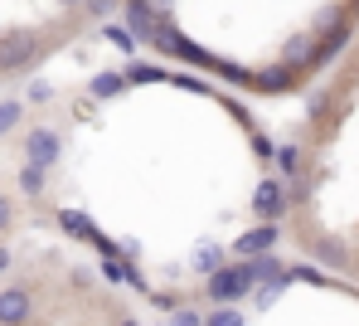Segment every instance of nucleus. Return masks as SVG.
<instances>
[{
	"mask_svg": "<svg viewBox=\"0 0 359 326\" xmlns=\"http://www.w3.org/2000/svg\"><path fill=\"white\" fill-rule=\"evenodd\" d=\"M10 224H15V204H10V200L0 195V234H5V229H10Z\"/></svg>",
	"mask_w": 359,
	"mask_h": 326,
	"instance_id": "obj_19",
	"label": "nucleus"
},
{
	"mask_svg": "<svg viewBox=\"0 0 359 326\" xmlns=\"http://www.w3.org/2000/svg\"><path fill=\"white\" fill-rule=\"evenodd\" d=\"M39 34H5L0 39V73H20V68H29L39 59Z\"/></svg>",
	"mask_w": 359,
	"mask_h": 326,
	"instance_id": "obj_2",
	"label": "nucleus"
},
{
	"mask_svg": "<svg viewBox=\"0 0 359 326\" xmlns=\"http://www.w3.org/2000/svg\"><path fill=\"white\" fill-rule=\"evenodd\" d=\"M277 161H282V171L292 176V171L301 166V161H297V146H282V151H277Z\"/></svg>",
	"mask_w": 359,
	"mask_h": 326,
	"instance_id": "obj_18",
	"label": "nucleus"
},
{
	"mask_svg": "<svg viewBox=\"0 0 359 326\" xmlns=\"http://www.w3.org/2000/svg\"><path fill=\"white\" fill-rule=\"evenodd\" d=\"M20 190H25V195H39V190H44V166H25V171H20Z\"/></svg>",
	"mask_w": 359,
	"mask_h": 326,
	"instance_id": "obj_10",
	"label": "nucleus"
},
{
	"mask_svg": "<svg viewBox=\"0 0 359 326\" xmlns=\"http://www.w3.org/2000/svg\"><path fill=\"white\" fill-rule=\"evenodd\" d=\"M194 268H199V273H214V268H219V249H199V254H194Z\"/></svg>",
	"mask_w": 359,
	"mask_h": 326,
	"instance_id": "obj_17",
	"label": "nucleus"
},
{
	"mask_svg": "<svg viewBox=\"0 0 359 326\" xmlns=\"http://www.w3.org/2000/svg\"><path fill=\"white\" fill-rule=\"evenodd\" d=\"M257 287V273H252V263H233V268H214L209 273V282H204V292L214 297V302H238Z\"/></svg>",
	"mask_w": 359,
	"mask_h": 326,
	"instance_id": "obj_1",
	"label": "nucleus"
},
{
	"mask_svg": "<svg viewBox=\"0 0 359 326\" xmlns=\"http://www.w3.org/2000/svg\"><path fill=\"white\" fill-rule=\"evenodd\" d=\"M34 317V292L29 287H0V326H25Z\"/></svg>",
	"mask_w": 359,
	"mask_h": 326,
	"instance_id": "obj_3",
	"label": "nucleus"
},
{
	"mask_svg": "<svg viewBox=\"0 0 359 326\" xmlns=\"http://www.w3.org/2000/svg\"><path fill=\"white\" fill-rule=\"evenodd\" d=\"M59 151H63V141H59V131H44V127H34L29 136H25V161L29 166H54L59 161Z\"/></svg>",
	"mask_w": 359,
	"mask_h": 326,
	"instance_id": "obj_4",
	"label": "nucleus"
},
{
	"mask_svg": "<svg viewBox=\"0 0 359 326\" xmlns=\"http://www.w3.org/2000/svg\"><path fill=\"white\" fill-rule=\"evenodd\" d=\"M156 78L165 83V68H151V64H131L126 68V83H156Z\"/></svg>",
	"mask_w": 359,
	"mask_h": 326,
	"instance_id": "obj_11",
	"label": "nucleus"
},
{
	"mask_svg": "<svg viewBox=\"0 0 359 326\" xmlns=\"http://www.w3.org/2000/svg\"><path fill=\"white\" fill-rule=\"evenodd\" d=\"M121 5H126V0H83V10H88V15H97V20H107L112 10H121Z\"/></svg>",
	"mask_w": 359,
	"mask_h": 326,
	"instance_id": "obj_16",
	"label": "nucleus"
},
{
	"mask_svg": "<svg viewBox=\"0 0 359 326\" xmlns=\"http://www.w3.org/2000/svg\"><path fill=\"white\" fill-rule=\"evenodd\" d=\"M252 88L257 93H287L292 88V68H262V73H252Z\"/></svg>",
	"mask_w": 359,
	"mask_h": 326,
	"instance_id": "obj_8",
	"label": "nucleus"
},
{
	"mask_svg": "<svg viewBox=\"0 0 359 326\" xmlns=\"http://www.w3.org/2000/svg\"><path fill=\"white\" fill-rule=\"evenodd\" d=\"M345 39H350V25H335V30L325 34V49H320V59H330V54H340V49H345Z\"/></svg>",
	"mask_w": 359,
	"mask_h": 326,
	"instance_id": "obj_13",
	"label": "nucleus"
},
{
	"mask_svg": "<svg viewBox=\"0 0 359 326\" xmlns=\"http://www.w3.org/2000/svg\"><path fill=\"white\" fill-rule=\"evenodd\" d=\"M121 326H136V322H121Z\"/></svg>",
	"mask_w": 359,
	"mask_h": 326,
	"instance_id": "obj_25",
	"label": "nucleus"
},
{
	"mask_svg": "<svg viewBox=\"0 0 359 326\" xmlns=\"http://www.w3.org/2000/svg\"><path fill=\"white\" fill-rule=\"evenodd\" d=\"M175 326H204V322H199V312H189V307H175Z\"/></svg>",
	"mask_w": 359,
	"mask_h": 326,
	"instance_id": "obj_20",
	"label": "nucleus"
},
{
	"mask_svg": "<svg viewBox=\"0 0 359 326\" xmlns=\"http://www.w3.org/2000/svg\"><path fill=\"white\" fill-rule=\"evenodd\" d=\"M107 39L117 44L121 54H131V49H136V30H126V25H107Z\"/></svg>",
	"mask_w": 359,
	"mask_h": 326,
	"instance_id": "obj_12",
	"label": "nucleus"
},
{
	"mask_svg": "<svg viewBox=\"0 0 359 326\" xmlns=\"http://www.w3.org/2000/svg\"><path fill=\"white\" fill-rule=\"evenodd\" d=\"M267 249H277V219H267V224H257V229L238 234V244H233L238 259H257V254H267Z\"/></svg>",
	"mask_w": 359,
	"mask_h": 326,
	"instance_id": "obj_6",
	"label": "nucleus"
},
{
	"mask_svg": "<svg viewBox=\"0 0 359 326\" xmlns=\"http://www.w3.org/2000/svg\"><path fill=\"white\" fill-rule=\"evenodd\" d=\"M121 88H126V73H97L93 78V98H112Z\"/></svg>",
	"mask_w": 359,
	"mask_h": 326,
	"instance_id": "obj_9",
	"label": "nucleus"
},
{
	"mask_svg": "<svg viewBox=\"0 0 359 326\" xmlns=\"http://www.w3.org/2000/svg\"><path fill=\"white\" fill-rule=\"evenodd\" d=\"M29 98H34V103H44V98H54V88H49V83H34V88H29Z\"/></svg>",
	"mask_w": 359,
	"mask_h": 326,
	"instance_id": "obj_22",
	"label": "nucleus"
},
{
	"mask_svg": "<svg viewBox=\"0 0 359 326\" xmlns=\"http://www.w3.org/2000/svg\"><path fill=\"white\" fill-rule=\"evenodd\" d=\"M20 112H25L20 103H0V136H10V131H15V122H20Z\"/></svg>",
	"mask_w": 359,
	"mask_h": 326,
	"instance_id": "obj_15",
	"label": "nucleus"
},
{
	"mask_svg": "<svg viewBox=\"0 0 359 326\" xmlns=\"http://www.w3.org/2000/svg\"><path fill=\"white\" fill-rule=\"evenodd\" d=\"M204 326H243V317L229 307V302H224L219 312H209V317H204Z\"/></svg>",
	"mask_w": 359,
	"mask_h": 326,
	"instance_id": "obj_14",
	"label": "nucleus"
},
{
	"mask_svg": "<svg viewBox=\"0 0 359 326\" xmlns=\"http://www.w3.org/2000/svg\"><path fill=\"white\" fill-rule=\"evenodd\" d=\"M5 273H10V249L0 244V278H5Z\"/></svg>",
	"mask_w": 359,
	"mask_h": 326,
	"instance_id": "obj_23",
	"label": "nucleus"
},
{
	"mask_svg": "<svg viewBox=\"0 0 359 326\" xmlns=\"http://www.w3.org/2000/svg\"><path fill=\"white\" fill-rule=\"evenodd\" d=\"M287 185L282 181H262L257 185V195H252V209H257V219H282L287 214Z\"/></svg>",
	"mask_w": 359,
	"mask_h": 326,
	"instance_id": "obj_5",
	"label": "nucleus"
},
{
	"mask_svg": "<svg viewBox=\"0 0 359 326\" xmlns=\"http://www.w3.org/2000/svg\"><path fill=\"white\" fill-rule=\"evenodd\" d=\"M292 278H301V282H320V273H316L311 263H301V268H292Z\"/></svg>",
	"mask_w": 359,
	"mask_h": 326,
	"instance_id": "obj_21",
	"label": "nucleus"
},
{
	"mask_svg": "<svg viewBox=\"0 0 359 326\" xmlns=\"http://www.w3.org/2000/svg\"><path fill=\"white\" fill-rule=\"evenodd\" d=\"M151 10H156V15H165V10H170V0H151Z\"/></svg>",
	"mask_w": 359,
	"mask_h": 326,
	"instance_id": "obj_24",
	"label": "nucleus"
},
{
	"mask_svg": "<svg viewBox=\"0 0 359 326\" xmlns=\"http://www.w3.org/2000/svg\"><path fill=\"white\" fill-rule=\"evenodd\" d=\"M121 10H126L131 30H136L141 39H151V44H156V30H161V20H165V15H156V10H151V0H126Z\"/></svg>",
	"mask_w": 359,
	"mask_h": 326,
	"instance_id": "obj_7",
	"label": "nucleus"
}]
</instances>
